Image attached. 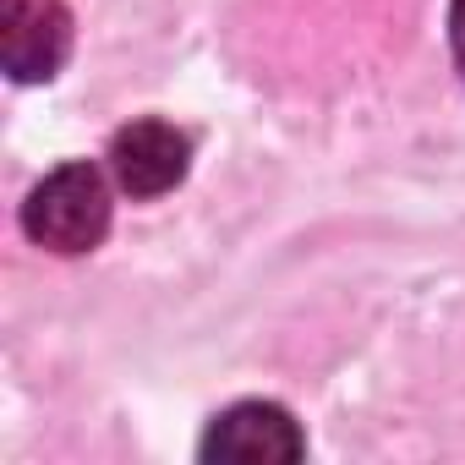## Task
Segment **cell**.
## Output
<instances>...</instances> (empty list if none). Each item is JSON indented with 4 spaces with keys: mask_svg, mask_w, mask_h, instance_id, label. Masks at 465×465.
<instances>
[{
    "mask_svg": "<svg viewBox=\"0 0 465 465\" xmlns=\"http://www.w3.org/2000/svg\"><path fill=\"white\" fill-rule=\"evenodd\" d=\"M23 236L55 258H83L110 236L115 219V181L94 159H66L39 175L23 197Z\"/></svg>",
    "mask_w": 465,
    "mask_h": 465,
    "instance_id": "cell-1",
    "label": "cell"
},
{
    "mask_svg": "<svg viewBox=\"0 0 465 465\" xmlns=\"http://www.w3.org/2000/svg\"><path fill=\"white\" fill-rule=\"evenodd\" d=\"M104 170L115 181V192H126L132 203H153L164 192H175L192 170V132L164 121V115H137L126 121L110 148H104Z\"/></svg>",
    "mask_w": 465,
    "mask_h": 465,
    "instance_id": "cell-2",
    "label": "cell"
},
{
    "mask_svg": "<svg viewBox=\"0 0 465 465\" xmlns=\"http://www.w3.org/2000/svg\"><path fill=\"white\" fill-rule=\"evenodd\" d=\"M197 460H208V465H291V460H307V432L296 427V416L280 400H236L208 421Z\"/></svg>",
    "mask_w": 465,
    "mask_h": 465,
    "instance_id": "cell-3",
    "label": "cell"
},
{
    "mask_svg": "<svg viewBox=\"0 0 465 465\" xmlns=\"http://www.w3.org/2000/svg\"><path fill=\"white\" fill-rule=\"evenodd\" d=\"M72 39L66 0H0V66L17 88L55 83L72 61Z\"/></svg>",
    "mask_w": 465,
    "mask_h": 465,
    "instance_id": "cell-4",
    "label": "cell"
},
{
    "mask_svg": "<svg viewBox=\"0 0 465 465\" xmlns=\"http://www.w3.org/2000/svg\"><path fill=\"white\" fill-rule=\"evenodd\" d=\"M449 55H454V72L465 77V0H449Z\"/></svg>",
    "mask_w": 465,
    "mask_h": 465,
    "instance_id": "cell-5",
    "label": "cell"
}]
</instances>
